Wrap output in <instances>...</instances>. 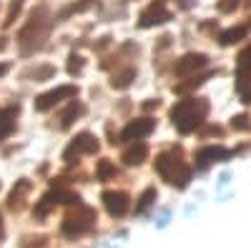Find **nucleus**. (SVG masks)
<instances>
[{"instance_id":"obj_7","label":"nucleus","mask_w":251,"mask_h":248,"mask_svg":"<svg viewBox=\"0 0 251 248\" xmlns=\"http://www.w3.org/2000/svg\"><path fill=\"white\" fill-rule=\"evenodd\" d=\"M103 203H106L108 213L116 216V218H121V216L128 213V205H131L128 196H126L123 191H106V193H103Z\"/></svg>"},{"instance_id":"obj_1","label":"nucleus","mask_w":251,"mask_h":248,"mask_svg":"<svg viewBox=\"0 0 251 248\" xmlns=\"http://www.w3.org/2000/svg\"><path fill=\"white\" fill-rule=\"evenodd\" d=\"M206 113H208V103L203 98H188V100H178L171 108V120L181 133H191L203 123Z\"/></svg>"},{"instance_id":"obj_10","label":"nucleus","mask_w":251,"mask_h":248,"mask_svg":"<svg viewBox=\"0 0 251 248\" xmlns=\"http://www.w3.org/2000/svg\"><path fill=\"white\" fill-rule=\"evenodd\" d=\"M224 158H228L226 148H221V146H206V148H201L196 153V165H199V168H208L211 163L224 160Z\"/></svg>"},{"instance_id":"obj_11","label":"nucleus","mask_w":251,"mask_h":248,"mask_svg":"<svg viewBox=\"0 0 251 248\" xmlns=\"http://www.w3.org/2000/svg\"><path fill=\"white\" fill-rule=\"evenodd\" d=\"M146 158H149V146H146V143H141V140H136L133 146L123 153V163H126V165H141Z\"/></svg>"},{"instance_id":"obj_12","label":"nucleus","mask_w":251,"mask_h":248,"mask_svg":"<svg viewBox=\"0 0 251 248\" xmlns=\"http://www.w3.org/2000/svg\"><path fill=\"white\" fill-rule=\"evenodd\" d=\"M246 35H249V25H234V28H228L219 35V43L221 45H234L239 40H244Z\"/></svg>"},{"instance_id":"obj_16","label":"nucleus","mask_w":251,"mask_h":248,"mask_svg":"<svg viewBox=\"0 0 251 248\" xmlns=\"http://www.w3.org/2000/svg\"><path fill=\"white\" fill-rule=\"evenodd\" d=\"M113 173H116V165H113L111 160H100V163H98V178H100V180L111 178Z\"/></svg>"},{"instance_id":"obj_13","label":"nucleus","mask_w":251,"mask_h":248,"mask_svg":"<svg viewBox=\"0 0 251 248\" xmlns=\"http://www.w3.org/2000/svg\"><path fill=\"white\" fill-rule=\"evenodd\" d=\"M15 115H18V106L15 108H5V111H0V140L8 138L10 131L15 128Z\"/></svg>"},{"instance_id":"obj_2","label":"nucleus","mask_w":251,"mask_h":248,"mask_svg":"<svg viewBox=\"0 0 251 248\" xmlns=\"http://www.w3.org/2000/svg\"><path fill=\"white\" fill-rule=\"evenodd\" d=\"M156 171L163 180H169L171 185H178V188H186L188 180H191V168L181 160L178 151L171 153H161L156 158Z\"/></svg>"},{"instance_id":"obj_3","label":"nucleus","mask_w":251,"mask_h":248,"mask_svg":"<svg viewBox=\"0 0 251 248\" xmlns=\"http://www.w3.org/2000/svg\"><path fill=\"white\" fill-rule=\"evenodd\" d=\"M75 95H78V88L75 86H58L55 90L43 93V95L35 100V111H50L53 106H58L60 100H68V98H75Z\"/></svg>"},{"instance_id":"obj_8","label":"nucleus","mask_w":251,"mask_h":248,"mask_svg":"<svg viewBox=\"0 0 251 248\" xmlns=\"http://www.w3.org/2000/svg\"><path fill=\"white\" fill-rule=\"evenodd\" d=\"M206 66H208V55H203V53H188V55H183L176 63V75L196 73V70H201Z\"/></svg>"},{"instance_id":"obj_4","label":"nucleus","mask_w":251,"mask_h":248,"mask_svg":"<svg viewBox=\"0 0 251 248\" xmlns=\"http://www.w3.org/2000/svg\"><path fill=\"white\" fill-rule=\"evenodd\" d=\"M93 218H96V213L91 208H80L75 216H68V221L63 223V233L66 236H80L83 231H88L93 225Z\"/></svg>"},{"instance_id":"obj_14","label":"nucleus","mask_w":251,"mask_h":248,"mask_svg":"<svg viewBox=\"0 0 251 248\" xmlns=\"http://www.w3.org/2000/svg\"><path fill=\"white\" fill-rule=\"evenodd\" d=\"M133 78H136V70H133V68H126V70H121V73L113 75L111 86H113V88H128Z\"/></svg>"},{"instance_id":"obj_19","label":"nucleus","mask_w":251,"mask_h":248,"mask_svg":"<svg viewBox=\"0 0 251 248\" xmlns=\"http://www.w3.org/2000/svg\"><path fill=\"white\" fill-rule=\"evenodd\" d=\"M55 70L50 68V66H46V68H40V70H30L28 75H33V78H50Z\"/></svg>"},{"instance_id":"obj_21","label":"nucleus","mask_w":251,"mask_h":248,"mask_svg":"<svg viewBox=\"0 0 251 248\" xmlns=\"http://www.w3.org/2000/svg\"><path fill=\"white\" fill-rule=\"evenodd\" d=\"M5 73H8V66H5V63H0V78H3Z\"/></svg>"},{"instance_id":"obj_20","label":"nucleus","mask_w":251,"mask_h":248,"mask_svg":"<svg viewBox=\"0 0 251 248\" xmlns=\"http://www.w3.org/2000/svg\"><path fill=\"white\" fill-rule=\"evenodd\" d=\"M246 120H249L246 115H236V118H234V128H246V126H249Z\"/></svg>"},{"instance_id":"obj_5","label":"nucleus","mask_w":251,"mask_h":248,"mask_svg":"<svg viewBox=\"0 0 251 248\" xmlns=\"http://www.w3.org/2000/svg\"><path fill=\"white\" fill-rule=\"evenodd\" d=\"M153 128H156V123H153V118H138V120H131L128 126H126L123 131H121V140H143L146 135H151L153 133Z\"/></svg>"},{"instance_id":"obj_15","label":"nucleus","mask_w":251,"mask_h":248,"mask_svg":"<svg viewBox=\"0 0 251 248\" xmlns=\"http://www.w3.org/2000/svg\"><path fill=\"white\" fill-rule=\"evenodd\" d=\"M80 113H83V106H80V103H73V106H71L66 113L60 115V126H63V128H68L71 123H73V120L80 115Z\"/></svg>"},{"instance_id":"obj_9","label":"nucleus","mask_w":251,"mask_h":248,"mask_svg":"<svg viewBox=\"0 0 251 248\" xmlns=\"http://www.w3.org/2000/svg\"><path fill=\"white\" fill-rule=\"evenodd\" d=\"M166 20H171V13L166 10L161 3L151 5L149 10H143L141 18H138V25L141 28H151V25H158V23H166Z\"/></svg>"},{"instance_id":"obj_17","label":"nucleus","mask_w":251,"mask_h":248,"mask_svg":"<svg viewBox=\"0 0 251 248\" xmlns=\"http://www.w3.org/2000/svg\"><path fill=\"white\" fill-rule=\"evenodd\" d=\"M153 198H156V191H153V188H149V191H146V193L141 196V203L136 205V211H138V213H143V211L153 203Z\"/></svg>"},{"instance_id":"obj_18","label":"nucleus","mask_w":251,"mask_h":248,"mask_svg":"<svg viewBox=\"0 0 251 248\" xmlns=\"http://www.w3.org/2000/svg\"><path fill=\"white\" fill-rule=\"evenodd\" d=\"M80 68H83V58H78V55H73V58H71V63H68V70H71V75H75V73H80Z\"/></svg>"},{"instance_id":"obj_6","label":"nucleus","mask_w":251,"mask_h":248,"mask_svg":"<svg viewBox=\"0 0 251 248\" xmlns=\"http://www.w3.org/2000/svg\"><path fill=\"white\" fill-rule=\"evenodd\" d=\"M98 151V140L91 135V133H80L78 138H73V143L66 148V153H63V158L66 160H73L83 153H96Z\"/></svg>"}]
</instances>
